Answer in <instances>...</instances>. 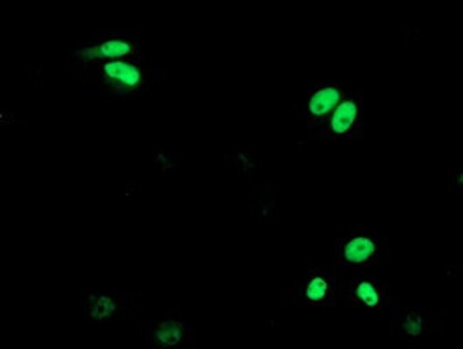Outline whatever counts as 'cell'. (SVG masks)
<instances>
[{
  "label": "cell",
  "instance_id": "cell-2",
  "mask_svg": "<svg viewBox=\"0 0 463 349\" xmlns=\"http://www.w3.org/2000/svg\"><path fill=\"white\" fill-rule=\"evenodd\" d=\"M337 269L332 263L308 264L302 277L286 286L287 299L301 307H335L340 298Z\"/></svg>",
  "mask_w": 463,
  "mask_h": 349
},
{
  "label": "cell",
  "instance_id": "cell-1",
  "mask_svg": "<svg viewBox=\"0 0 463 349\" xmlns=\"http://www.w3.org/2000/svg\"><path fill=\"white\" fill-rule=\"evenodd\" d=\"M392 262V249L387 237L373 229L357 224L334 240L332 264L356 274L387 267Z\"/></svg>",
  "mask_w": 463,
  "mask_h": 349
},
{
  "label": "cell",
  "instance_id": "cell-5",
  "mask_svg": "<svg viewBox=\"0 0 463 349\" xmlns=\"http://www.w3.org/2000/svg\"><path fill=\"white\" fill-rule=\"evenodd\" d=\"M350 87L337 80L311 82L306 98V124L309 134L317 139L329 116Z\"/></svg>",
  "mask_w": 463,
  "mask_h": 349
},
{
  "label": "cell",
  "instance_id": "cell-3",
  "mask_svg": "<svg viewBox=\"0 0 463 349\" xmlns=\"http://www.w3.org/2000/svg\"><path fill=\"white\" fill-rule=\"evenodd\" d=\"M365 94L357 87L349 89L329 116L318 139L354 141L365 136Z\"/></svg>",
  "mask_w": 463,
  "mask_h": 349
},
{
  "label": "cell",
  "instance_id": "cell-7",
  "mask_svg": "<svg viewBox=\"0 0 463 349\" xmlns=\"http://www.w3.org/2000/svg\"><path fill=\"white\" fill-rule=\"evenodd\" d=\"M103 73L110 82L125 89L135 87L140 82V75L137 69L120 60L105 63Z\"/></svg>",
  "mask_w": 463,
  "mask_h": 349
},
{
  "label": "cell",
  "instance_id": "cell-8",
  "mask_svg": "<svg viewBox=\"0 0 463 349\" xmlns=\"http://www.w3.org/2000/svg\"><path fill=\"white\" fill-rule=\"evenodd\" d=\"M130 45L120 40H113L103 43L89 52H85L88 58H116L127 55L130 51Z\"/></svg>",
  "mask_w": 463,
  "mask_h": 349
},
{
  "label": "cell",
  "instance_id": "cell-4",
  "mask_svg": "<svg viewBox=\"0 0 463 349\" xmlns=\"http://www.w3.org/2000/svg\"><path fill=\"white\" fill-rule=\"evenodd\" d=\"M339 292L340 297L344 296L353 308L375 311L396 306L390 279L378 277L372 272L339 279Z\"/></svg>",
  "mask_w": 463,
  "mask_h": 349
},
{
  "label": "cell",
  "instance_id": "cell-6",
  "mask_svg": "<svg viewBox=\"0 0 463 349\" xmlns=\"http://www.w3.org/2000/svg\"><path fill=\"white\" fill-rule=\"evenodd\" d=\"M439 314L430 307L407 308L392 323L391 335L408 345H417L423 338L442 328L444 321Z\"/></svg>",
  "mask_w": 463,
  "mask_h": 349
}]
</instances>
